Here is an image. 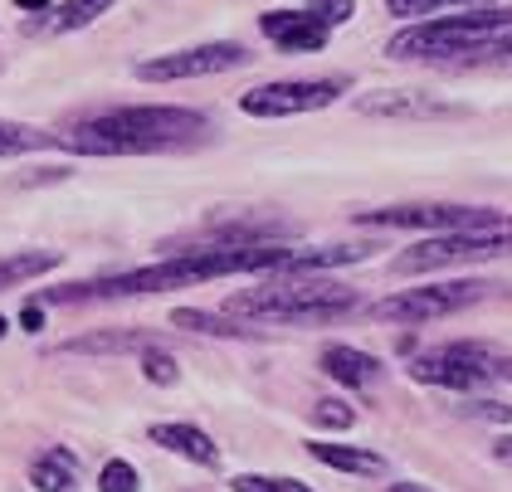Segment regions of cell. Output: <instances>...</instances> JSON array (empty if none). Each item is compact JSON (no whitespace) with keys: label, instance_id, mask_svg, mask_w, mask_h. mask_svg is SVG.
<instances>
[{"label":"cell","instance_id":"1","mask_svg":"<svg viewBox=\"0 0 512 492\" xmlns=\"http://www.w3.org/2000/svg\"><path fill=\"white\" fill-rule=\"evenodd\" d=\"M210 137V117L176 103H127V108H103L59 132V147L79 156H152L181 152Z\"/></svg>","mask_w":512,"mask_h":492},{"label":"cell","instance_id":"2","mask_svg":"<svg viewBox=\"0 0 512 492\" xmlns=\"http://www.w3.org/2000/svg\"><path fill=\"white\" fill-rule=\"evenodd\" d=\"M356 307V288L327 278V273H269L259 288L230 293L220 312L235 322H274V327H322Z\"/></svg>","mask_w":512,"mask_h":492},{"label":"cell","instance_id":"3","mask_svg":"<svg viewBox=\"0 0 512 492\" xmlns=\"http://www.w3.org/2000/svg\"><path fill=\"white\" fill-rule=\"evenodd\" d=\"M512 30V5H469L459 15H430V20H415L405 30H395L386 39V54L395 64H454L473 54L478 44H488L493 35Z\"/></svg>","mask_w":512,"mask_h":492},{"label":"cell","instance_id":"4","mask_svg":"<svg viewBox=\"0 0 512 492\" xmlns=\"http://www.w3.org/2000/svg\"><path fill=\"white\" fill-rule=\"evenodd\" d=\"M512 254V210L503 225L493 229H469V234H425L415 239L405 254L391 259V273L395 278H420V273H444V268H464V264H478V259H503Z\"/></svg>","mask_w":512,"mask_h":492},{"label":"cell","instance_id":"5","mask_svg":"<svg viewBox=\"0 0 512 492\" xmlns=\"http://www.w3.org/2000/svg\"><path fill=\"white\" fill-rule=\"evenodd\" d=\"M488 293H493L488 278H439V283H415L391 298H376L371 317L391 322V327H420V322H439V317H454L464 307L483 303Z\"/></svg>","mask_w":512,"mask_h":492},{"label":"cell","instance_id":"6","mask_svg":"<svg viewBox=\"0 0 512 492\" xmlns=\"http://www.w3.org/2000/svg\"><path fill=\"white\" fill-rule=\"evenodd\" d=\"M508 220V210H488V205H381V210H361V229H415V234H469V229H493Z\"/></svg>","mask_w":512,"mask_h":492},{"label":"cell","instance_id":"7","mask_svg":"<svg viewBox=\"0 0 512 492\" xmlns=\"http://www.w3.org/2000/svg\"><path fill=\"white\" fill-rule=\"evenodd\" d=\"M493 366H498V356L483 341H444V346H430V351H415L405 371H410V380H420V385L469 395V390H478V385H488V380L498 376Z\"/></svg>","mask_w":512,"mask_h":492},{"label":"cell","instance_id":"8","mask_svg":"<svg viewBox=\"0 0 512 492\" xmlns=\"http://www.w3.org/2000/svg\"><path fill=\"white\" fill-rule=\"evenodd\" d=\"M352 88V78H274V83H259L239 98V113L244 117H303V113H322L332 108L342 93Z\"/></svg>","mask_w":512,"mask_h":492},{"label":"cell","instance_id":"9","mask_svg":"<svg viewBox=\"0 0 512 492\" xmlns=\"http://www.w3.org/2000/svg\"><path fill=\"white\" fill-rule=\"evenodd\" d=\"M254 54L235 44V39H215V44H196V49H171L157 59H142L137 78L142 83H181V78H210V74H230L244 69Z\"/></svg>","mask_w":512,"mask_h":492},{"label":"cell","instance_id":"10","mask_svg":"<svg viewBox=\"0 0 512 492\" xmlns=\"http://www.w3.org/2000/svg\"><path fill=\"white\" fill-rule=\"evenodd\" d=\"M356 108L366 117H386V122H449V117H469L464 103L454 98H434L420 88H391V93H366L356 98Z\"/></svg>","mask_w":512,"mask_h":492},{"label":"cell","instance_id":"11","mask_svg":"<svg viewBox=\"0 0 512 492\" xmlns=\"http://www.w3.org/2000/svg\"><path fill=\"white\" fill-rule=\"evenodd\" d=\"M259 30L283 54H322L327 39H332V30L317 20L313 10H264L259 15Z\"/></svg>","mask_w":512,"mask_h":492},{"label":"cell","instance_id":"12","mask_svg":"<svg viewBox=\"0 0 512 492\" xmlns=\"http://www.w3.org/2000/svg\"><path fill=\"white\" fill-rule=\"evenodd\" d=\"M147 439L157 444V449H166V454L186 458V463H196V468H215L220 463V444L200 429V424H181V419H161V424H152L147 429Z\"/></svg>","mask_w":512,"mask_h":492},{"label":"cell","instance_id":"13","mask_svg":"<svg viewBox=\"0 0 512 492\" xmlns=\"http://www.w3.org/2000/svg\"><path fill=\"white\" fill-rule=\"evenodd\" d=\"M322 376L337 380V385H347V390H371V385H381V361L371 356V351H361V346H347V341H337V346H322Z\"/></svg>","mask_w":512,"mask_h":492},{"label":"cell","instance_id":"14","mask_svg":"<svg viewBox=\"0 0 512 492\" xmlns=\"http://www.w3.org/2000/svg\"><path fill=\"white\" fill-rule=\"evenodd\" d=\"M308 454L322 468H337V473H352V478H386V458L376 449H361V444H337V439H308Z\"/></svg>","mask_w":512,"mask_h":492},{"label":"cell","instance_id":"15","mask_svg":"<svg viewBox=\"0 0 512 492\" xmlns=\"http://www.w3.org/2000/svg\"><path fill=\"white\" fill-rule=\"evenodd\" d=\"M152 346H161L157 332H88V337L64 341L59 351H69V356H122V351L142 356Z\"/></svg>","mask_w":512,"mask_h":492},{"label":"cell","instance_id":"16","mask_svg":"<svg viewBox=\"0 0 512 492\" xmlns=\"http://www.w3.org/2000/svg\"><path fill=\"white\" fill-rule=\"evenodd\" d=\"M59 264H64L59 249H15V254H0V293L25 288V283H35L44 273H54Z\"/></svg>","mask_w":512,"mask_h":492},{"label":"cell","instance_id":"17","mask_svg":"<svg viewBox=\"0 0 512 492\" xmlns=\"http://www.w3.org/2000/svg\"><path fill=\"white\" fill-rule=\"evenodd\" d=\"M30 483L35 492H74L79 488V458L69 454V449H44L35 463H30Z\"/></svg>","mask_w":512,"mask_h":492},{"label":"cell","instance_id":"18","mask_svg":"<svg viewBox=\"0 0 512 492\" xmlns=\"http://www.w3.org/2000/svg\"><path fill=\"white\" fill-rule=\"evenodd\" d=\"M171 327L181 332H200V337H244L249 327L235 322V317H225V312H200V307H176L171 312Z\"/></svg>","mask_w":512,"mask_h":492},{"label":"cell","instance_id":"19","mask_svg":"<svg viewBox=\"0 0 512 492\" xmlns=\"http://www.w3.org/2000/svg\"><path fill=\"white\" fill-rule=\"evenodd\" d=\"M44 147H59V132H40V127H25V122H5L0 117V161L5 156L44 152Z\"/></svg>","mask_w":512,"mask_h":492},{"label":"cell","instance_id":"20","mask_svg":"<svg viewBox=\"0 0 512 492\" xmlns=\"http://www.w3.org/2000/svg\"><path fill=\"white\" fill-rule=\"evenodd\" d=\"M449 69H512V30H503V35H493L488 44H478L473 54H464V59H454Z\"/></svg>","mask_w":512,"mask_h":492},{"label":"cell","instance_id":"21","mask_svg":"<svg viewBox=\"0 0 512 492\" xmlns=\"http://www.w3.org/2000/svg\"><path fill=\"white\" fill-rule=\"evenodd\" d=\"M113 5H118V0H69V5L54 10L49 25H54V30H83V25H93L98 15H108Z\"/></svg>","mask_w":512,"mask_h":492},{"label":"cell","instance_id":"22","mask_svg":"<svg viewBox=\"0 0 512 492\" xmlns=\"http://www.w3.org/2000/svg\"><path fill=\"white\" fill-rule=\"evenodd\" d=\"M137 366H142V380H152V385H176V380H181V361H176L166 346L142 351V356H137Z\"/></svg>","mask_w":512,"mask_h":492},{"label":"cell","instance_id":"23","mask_svg":"<svg viewBox=\"0 0 512 492\" xmlns=\"http://www.w3.org/2000/svg\"><path fill=\"white\" fill-rule=\"evenodd\" d=\"M230 492H313L298 478H278V473H235Z\"/></svg>","mask_w":512,"mask_h":492},{"label":"cell","instance_id":"24","mask_svg":"<svg viewBox=\"0 0 512 492\" xmlns=\"http://www.w3.org/2000/svg\"><path fill=\"white\" fill-rule=\"evenodd\" d=\"M98 492H142V478L127 458H108L103 473H98Z\"/></svg>","mask_w":512,"mask_h":492},{"label":"cell","instance_id":"25","mask_svg":"<svg viewBox=\"0 0 512 492\" xmlns=\"http://www.w3.org/2000/svg\"><path fill=\"white\" fill-rule=\"evenodd\" d=\"M454 5H459V10H469V5H478V0H386V10L400 15V20H415V15H420V20H430L434 10H454Z\"/></svg>","mask_w":512,"mask_h":492},{"label":"cell","instance_id":"26","mask_svg":"<svg viewBox=\"0 0 512 492\" xmlns=\"http://www.w3.org/2000/svg\"><path fill=\"white\" fill-rule=\"evenodd\" d=\"M313 424L317 429H337V434H347L356 424V410L352 405H342V400H317L313 405Z\"/></svg>","mask_w":512,"mask_h":492},{"label":"cell","instance_id":"27","mask_svg":"<svg viewBox=\"0 0 512 492\" xmlns=\"http://www.w3.org/2000/svg\"><path fill=\"white\" fill-rule=\"evenodd\" d=\"M308 10H313L327 30H337V25H347V20H352L356 0H308Z\"/></svg>","mask_w":512,"mask_h":492},{"label":"cell","instance_id":"28","mask_svg":"<svg viewBox=\"0 0 512 492\" xmlns=\"http://www.w3.org/2000/svg\"><path fill=\"white\" fill-rule=\"evenodd\" d=\"M49 181H69V166H40L35 176H20V186H49Z\"/></svg>","mask_w":512,"mask_h":492},{"label":"cell","instance_id":"29","mask_svg":"<svg viewBox=\"0 0 512 492\" xmlns=\"http://www.w3.org/2000/svg\"><path fill=\"white\" fill-rule=\"evenodd\" d=\"M473 415H478V419H498V424H512V405H498V400H478V405H473Z\"/></svg>","mask_w":512,"mask_h":492},{"label":"cell","instance_id":"30","mask_svg":"<svg viewBox=\"0 0 512 492\" xmlns=\"http://www.w3.org/2000/svg\"><path fill=\"white\" fill-rule=\"evenodd\" d=\"M20 327H25V332H44V303L25 307V312H20Z\"/></svg>","mask_w":512,"mask_h":492},{"label":"cell","instance_id":"31","mask_svg":"<svg viewBox=\"0 0 512 492\" xmlns=\"http://www.w3.org/2000/svg\"><path fill=\"white\" fill-rule=\"evenodd\" d=\"M25 15H44V10H54V0H15Z\"/></svg>","mask_w":512,"mask_h":492},{"label":"cell","instance_id":"32","mask_svg":"<svg viewBox=\"0 0 512 492\" xmlns=\"http://www.w3.org/2000/svg\"><path fill=\"white\" fill-rule=\"evenodd\" d=\"M493 458H503V463H512V439H493Z\"/></svg>","mask_w":512,"mask_h":492},{"label":"cell","instance_id":"33","mask_svg":"<svg viewBox=\"0 0 512 492\" xmlns=\"http://www.w3.org/2000/svg\"><path fill=\"white\" fill-rule=\"evenodd\" d=\"M386 492H434V488H425V483H391Z\"/></svg>","mask_w":512,"mask_h":492},{"label":"cell","instance_id":"34","mask_svg":"<svg viewBox=\"0 0 512 492\" xmlns=\"http://www.w3.org/2000/svg\"><path fill=\"white\" fill-rule=\"evenodd\" d=\"M493 371H498V376H503V380H512V361H498Z\"/></svg>","mask_w":512,"mask_h":492},{"label":"cell","instance_id":"35","mask_svg":"<svg viewBox=\"0 0 512 492\" xmlns=\"http://www.w3.org/2000/svg\"><path fill=\"white\" fill-rule=\"evenodd\" d=\"M5 332H10V327H5V317H0V337H5Z\"/></svg>","mask_w":512,"mask_h":492}]
</instances>
